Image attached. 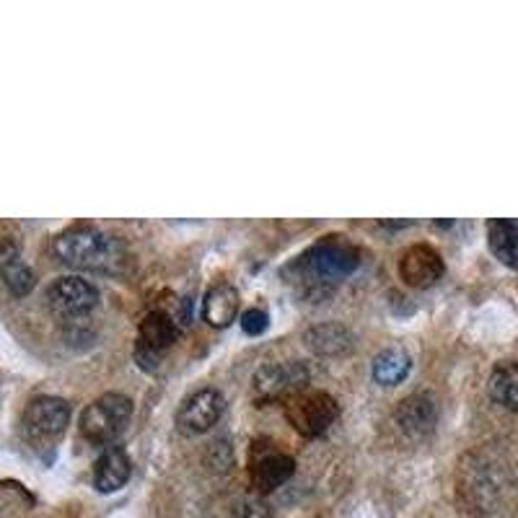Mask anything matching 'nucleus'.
<instances>
[{"label": "nucleus", "mask_w": 518, "mask_h": 518, "mask_svg": "<svg viewBox=\"0 0 518 518\" xmlns=\"http://www.w3.org/2000/svg\"><path fill=\"white\" fill-rule=\"evenodd\" d=\"M236 314H239V293H236L231 285L221 283L205 293L203 316L210 327H228V324L236 319Z\"/></svg>", "instance_id": "nucleus-14"}, {"label": "nucleus", "mask_w": 518, "mask_h": 518, "mask_svg": "<svg viewBox=\"0 0 518 518\" xmlns=\"http://www.w3.org/2000/svg\"><path fill=\"white\" fill-rule=\"evenodd\" d=\"M399 430L410 438H425L436 430L438 423V405L436 399L425 392H417L405 397L399 402L397 412H394Z\"/></svg>", "instance_id": "nucleus-11"}, {"label": "nucleus", "mask_w": 518, "mask_h": 518, "mask_svg": "<svg viewBox=\"0 0 518 518\" xmlns=\"http://www.w3.org/2000/svg\"><path fill=\"white\" fill-rule=\"evenodd\" d=\"M412 361L407 350L402 348H386L381 350L371 363V373H373V381L381 386H397L399 381L407 379V373H410Z\"/></svg>", "instance_id": "nucleus-17"}, {"label": "nucleus", "mask_w": 518, "mask_h": 518, "mask_svg": "<svg viewBox=\"0 0 518 518\" xmlns=\"http://www.w3.org/2000/svg\"><path fill=\"white\" fill-rule=\"evenodd\" d=\"M306 345L319 355H342L353 348V335L348 327H342L337 322L316 324L306 332Z\"/></svg>", "instance_id": "nucleus-16"}, {"label": "nucleus", "mask_w": 518, "mask_h": 518, "mask_svg": "<svg viewBox=\"0 0 518 518\" xmlns=\"http://www.w3.org/2000/svg\"><path fill=\"white\" fill-rule=\"evenodd\" d=\"M293 267L298 272V280L309 291H316V288L340 283L348 275H353L361 267V252L342 236H327L319 244L306 249Z\"/></svg>", "instance_id": "nucleus-2"}, {"label": "nucleus", "mask_w": 518, "mask_h": 518, "mask_svg": "<svg viewBox=\"0 0 518 518\" xmlns=\"http://www.w3.org/2000/svg\"><path fill=\"white\" fill-rule=\"evenodd\" d=\"M267 327H270V316H267L265 309H249L241 314V329H244L247 335L259 337Z\"/></svg>", "instance_id": "nucleus-20"}, {"label": "nucleus", "mask_w": 518, "mask_h": 518, "mask_svg": "<svg viewBox=\"0 0 518 518\" xmlns=\"http://www.w3.org/2000/svg\"><path fill=\"white\" fill-rule=\"evenodd\" d=\"M293 472H296V462L293 456L280 454V451H270V454L259 456L257 462L252 464V480L259 493H270V490H278L280 485L291 480Z\"/></svg>", "instance_id": "nucleus-13"}, {"label": "nucleus", "mask_w": 518, "mask_h": 518, "mask_svg": "<svg viewBox=\"0 0 518 518\" xmlns=\"http://www.w3.org/2000/svg\"><path fill=\"white\" fill-rule=\"evenodd\" d=\"M70 423V405L60 397H37L24 412L26 433L34 441H55Z\"/></svg>", "instance_id": "nucleus-7"}, {"label": "nucleus", "mask_w": 518, "mask_h": 518, "mask_svg": "<svg viewBox=\"0 0 518 518\" xmlns=\"http://www.w3.org/2000/svg\"><path fill=\"white\" fill-rule=\"evenodd\" d=\"M283 412L293 430H298L306 438H316L327 433L329 425L335 423L337 415H340V405L327 392H304L301 389V392L283 399Z\"/></svg>", "instance_id": "nucleus-4"}, {"label": "nucleus", "mask_w": 518, "mask_h": 518, "mask_svg": "<svg viewBox=\"0 0 518 518\" xmlns=\"http://www.w3.org/2000/svg\"><path fill=\"white\" fill-rule=\"evenodd\" d=\"M309 381V373L301 363H267L254 373V399L267 405L272 399H285L301 392Z\"/></svg>", "instance_id": "nucleus-6"}, {"label": "nucleus", "mask_w": 518, "mask_h": 518, "mask_svg": "<svg viewBox=\"0 0 518 518\" xmlns=\"http://www.w3.org/2000/svg\"><path fill=\"white\" fill-rule=\"evenodd\" d=\"M0 278H3V283H6V288L13 296H26V293H32L34 280H37L34 278L32 267H26L21 259H16V262L3 267V270H0Z\"/></svg>", "instance_id": "nucleus-19"}, {"label": "nucleus", "mask_w": 518, "mask_h": 518, "mask_svg": "<svg viewBox=\"0 0 518 518\" xmlns=\"http://www.w3.org/2000/svg\"><path fill=\"white\" fill-rule=\"evenodd\" d=\"M60 262L76 270L120 272L125 265V249L114 236L102 234L94 226H73L55 239Z\"/></svg>", "instance_id": "nucleus-1"}, {"label": "nucleus", "mask_w": 518, "mask_h": 518, "mask_svg": "<svg viewBox=\"0 0 518 518\" xmlns=\"http://www.w3.org/2000/svg\"><path fill=\"white\" fill-rule=\"evenodd\" d=\"M226 410V399L215 389H200L182 402L177 412V428L184 436H200L208 433Z\"/></svg>", "instance_id": "nucleus-9"}, {"label": "nucleus", "mask_w": 518, "mask_h": 518, "mask_svg": "<svg viewBox=\"0 0 518 518\" xmlns=\"http://www.w3.org/2000/svg\"><path fill=\"white\" fill-rule=\"evenodd\" d=\"M47 304L60 316H83L96 309L99 304V291L89 280L78 275H65V278L52 280L47 288Z\"/></svg>", "instance_id": "nucleus-8"}, {"label": "nucleus", "mask_w": 518, "mask_h": 518, "mask_svg": "<svg viewBox=\"0 0 518 518\" xmlns=\"http://www.w3.org/2000/svg\"><path fill=\"white\" fill-rule=\"evenodd\" d=\"M241 518H272V516H270V511H267L265 503L254 500V503H247V506H244V513H241Z\"/></svg>", "instance_id": "nucleus-22"}, {"label": "nucleus", "mask_w": 518, "mask_h": 518, "mask_svg": "<svg viewBox=\"0 0 518 518\" xmlns=\"http://www.w3.org/2000/svg\"><path fill=\"white\" fill-rule=\"evenodd\" d=\"M443 275V259L428 244H415L399 257V278L405 280L410 288H430L436 285Z\"/></svg>", "instance_id": "nucleus-10"}, {"label": "nucleus", "mask_w": 518, "mask_h": 518, "mask_svg": "<svg viewBox=\"0 0 518 518\" xmlns=\"http://www.w3.org/2000/svg\"><path fill=\"white\" fill-rule=\"evenodd\" d=\"M490 397L506 410H518V363H498L490 373Z\"/></svg>", "instance_id": "nucleus-18"}, {"label": "nucleus", "mask_w": 518, "mask_h": 518, "mask_svg": "<svg viewBox=\"0 0 518 518\" xmlns=\"http://www.w3.org/2000/svg\"><path fill=\"white\" fill-rule=\"evenodd\" d=\"M133 474V462L122 446H107L94 464V487L99 493H117Z\"/></svg>", "instance_id": "nucleus-12"}, {"label": "nucleus", "mask_w": 518, "mask_h": 518, "mask_svg": "<svg viewBox=\"0 0 518 518\" xmlns=\"http://www.w3.org/2000/svg\"><path fill=\"white\" fill-rule=\"evenodd\" d=\"M130 417H133V402L125 394H102L83 410L81 433L96 446H107L127 428Z\"/></svg>", "instance_id": "nucleus-3"}, {"label": "nucleus", "mask_w": 518, "mask_h": 518, "mask_svg": "<svg viewBox=\"0 0 518 518\" xmlns=\"http://www.w3.org/2000/svg\"><path fill=\"white\" fill-rule=\"evenodd\" d=\"M19 259V241L16 236L0 228V270Z\"/></svg>", "instance_id": "nucleus-21"}, {"label": "nucleus", "mask_w": 518, "mask_h": 518, "mask_svg": "<svg viewBox=\"0 0 518 518\" xmlns=\"http://www.w3.org/2000/svg\"><path fill=\"white\" fill-rule=\"evenodd\" d=\"M487 244L490 252L508 267H518V221L516 218H495L487 223Z\"/></svg>", "instance_id": "nucleus-15"}, {"label": "nucleus", "mask_w": 518, "mask_h": 518, "mask_svg": "<svg viewBox=\"0 0 518 518\" xmlns=\"http://www.w3.org/2000/svg\"><path fill=\"white\" fill-rule=\"evenodd\" d=\"M179 337L177 322L166 311H151L143 316L135 342V361L143 371H156L164 350H169Z\"/></svg>", "instance_id": "nucleus-5"}]
</instances>
